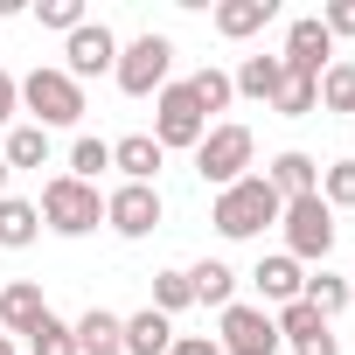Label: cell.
Returning a JSON list of instances; mask_svg holds the SVG:
<instances>
[{"mask_svg":"<svg viewBox=\"0 0 355 355\" xmlns=\"http://www.w3.org/2000/svg\"><path fill=\"white\" fill-rule=\"evenodd\" d=\"M160 139L153 132H125V139H112V167L125 174V182H139V189H153V174H160Z\"/></svg>","mask_w":355,"mask_h":355,"instance_id":"cell-16","label":"cell"},{"mask_svg":"<svg viewBox=\"0 0 355 355\" xmlns=\"http://www.w3.org/2000/svg\"><path fill=\"white\" fill-rule=\"evenodd\" d=\"M21 112H28V125H42V132L77 125V119H84V84L63 77L56 63H35V70L21 77Z\"/></svg>","mask_w":355,"mask_h":355,"instance_id":"cell-2","label":"cell"},{"mask_svg":"<svg viewBox=\"0 0 355 355\" xmlns=\"http://www.w3.org/2000/svg\"><path fill=\"white\" fill-rule=\"evenodd\" d=\"M105 223L125 237V244H139V237H153L160 230V189H139V182H119L112 196H105Z\"/></svg>","mask_w":355,"mask_h":355,"instance_id":"cell-10","label":"cell"},{"mask_svg":"<svg viewBox=\"0 0 355 355\" xmlns=\"http://www.w3.org/2000/svg\"><path fill=\"white\" fill-rule=\"evenodd\" d=\"M251 160H258V139H251V125H237V119L209 125V132H202V146H196V174H202L216 196H223L230 182H244Z\"/></svg>","mask_w":355,"mask_h":355,"instance_id":"cell-4","label":"cell"},{"mask_svg":"<svg viewBox=\"0 0 355 355\" xmlns=\"http://www.w3.org/2000/svg\"><path fill=\"white\" fill-rule=\"evenodd\" d=\"M189 293H196V306H230L237 300V272L223 265V258H202V265H189Z\"/></svg>","mask_w":355,"mask_h":355,"instance_id":"cell-19","label":"cell"},{"mask_svg":"<svg viewBox=\"0 0 355 355\" xmlns=\"http://www.w3.org/2000/svg\"><path fill=\"white\" fill-rule=\"evenodd\" d=\"M0 355H21V348H15V341H8V334H0Z\"/></svg>","mask_w":355,"mask_h":355,"instance_id":"cell-37","label":"cell"},{"mask_svg":"<svg viewBox=\"0 0 355 355\" xmlns=\"http://www.w3.org/2000/svg\"><path fill=\"white\" fill-rule=\"evenodd\" d=\"M119 320H125V313H112V306H84V313L70 320V334H77L84 355H98V348H119Z\"/></svg>","mask_w":355,"mask_h":355,"instance_id":"cell-25","label":"cell"},{"mask_svg":"<svg viewBox=\"0 0 355 355\" xmlns=\"http://www.w3.org/2000/svg\"><path fill=\"white\" fill-rule=\"evenodd\" d=\"M119 348H125V355H167V348H174V320L153 313V306H139V313L119 320Z\"/></svg>","mask_w":355,"mask_h":355,"instance_id":"cell-15","label":"cell"},{"mask_svg":"<svg viewBox=\"0 0 355 355\" xmlns=\"http://www.w3.org/2000/svg\"><path fill=\"white\" fill-rule=\"evenodd\" d=\"M279 230H286V258L293 265H327V251H334V209L320 196L286 202L279 209Z\"/></svg>","mask_w":355,"mask_h":355,"instance_id":"cell-6","label":"cell"},{"mask_svg":"<svg viewBox=\"0 0 355 355\" xmlns=\"http://www.w3.org/2000/svg\"><path fill=\"white\" fill-rule=\"evenodd\" d=\"M279 77H286V63H279V56H244V63L230 70V91H237V98H251V105H272Z\"/></svg>","mask_w":355,"mask_h":355,"instance_id":"cell-18","label":"cell"},{"mask_svg":"<svg viewBox=\"0 0 355 355\" xmlns=\"http://www.w3.org/2000/svg\"><path fill=\"white\" fill-rule=\"evenodd\" d=\"M167 355H223V348H216V334H174Z\"/></svg>","mask_w":355,"mask_h":355,"instance_id":"cell-35","label":"cell"},{"mask_svg":"<svg viewBox=\"0 0 355 355\" xmlns=\"http://www.w3.org/2000/svg\"><path fill=\"white\" fill-rule=\"evenodd\" d=\"M42 320H49V300H42V286H35V279L0 286V334H8V341H28Z\"/></svg>","mask_w":355,"mask_h":355,"instance_id":"cell-12","label":"cell"},{"mask_svg":"<svg viewBox=\"0 0 355 355\" xmlns=\"http://www.w3.org/2000/svg\"><path fill=\"white\" fill-rule=\"evenodd\" d=\"M15 112H21V77H15V70H0V132L15 125Z\"/></svg>","mask_w":355,"mask_h":355,"instance_id":"cell-34","label":"cell"},{"mask_svg":"<svg viewBox=\"0 0 355 355\" xmlns=\"http://www.w3.org/2000/svg\"><path fill=\"white\" fill-rule=\"evenodd\" d=\"M42 28H56V35H77L84 28V0H35V8H28Z\"/></svg>","mask_w":355,"mask_h":355,"instance_id":"cell-32","label":"cell"},{"mask_svg":"<svg viewBox=\"0 0 355 355\" xmlns=\"http://www.w3.org/2000/svg\"><path fill=\"white\" fill-rule=\"evenodd\" d=\"M105 167H112V139H91V132H84V139L70 146V182H91V189H98Z\"/></svg>","mask_w":355,"mask_h":355,"instance_id":"cell-28","label":"cell"},{"mask_svg":"<svg viewBox=\"0 0 355 355\" xmlns=\"http://www.w3.org/2000/svg\"><path fill=\"white\" fill-rule=\"evenodd\" d=\"M28 355H84V348H77L70 320H56V313H49V320H42V327L28 334Z\"/></svg>","mask_w":355,"mask_h":355,"instance_id":"cell-31","label":"cell"},{"mask_svg":"<svg viewBox=\"0 0 355 355\" xmlns=\"http://www.w3.org/2000/svg\"><path fill=\"white\" fill-rule=\"evenodd\" d=\"M272 112H279V119H313V112H320V77L286 70V77H279V91H272Z\"/></svg>","mask_w":355,"mask_h":355,"instance_id":"cell-21","label":"cell"},{"mask_svg":"<svg viewBox=\"0 0 355 355\" xmlns=\"http://www.w3.org/2000/svg\"><path fill=\"white\" fill-rule=\"evenodd\" d=\"M320 28L341 42V35H355V0H327V8H320Z\"/></svg>","mask_w":355,"mask_h":355,"instance_id":"cell-33","label":"cell"},{"mask_svg":"<svg viewBox=\"0 0 355 355\" xmlns=\"http://www.w3.org/2000/svg\"><path fill=\"white\" fill-rule=\"evenodd\" d=\"M216 348H223V355H279L286 341H279V327H272V313H265V306L230 300V306L216 313Z\"/></svg>","mask_w":355,"mask_h":355,"instance_id":"cell-7","label":"cell"},{"mask_svg":"<svg viewBox=\"0 0 355 355\" xmlns=\"http://www.w3.org/2000/svg\"><path fill=\"white\" fill-rule=\"evenodd\" d=\"M320 112H355V63L348 56H334L320 70Z\"/></svg>","mask_w":355,"mask_h":355,"instance_id":"cell-27","label":"cell"},{"mask_svg":"<svg viewBox=\"0 0 355 355\" xmlns=\"http://www.w3.org/2000/svg\"><path fill=\"white\" fill-rule=\"evenodd\" d=\"M98 355H125V348H98Z\"/></svg>","mask_w":355,"mask_h":355,"instance_id":"cell-40","label":"cell"},{"mask_svg":"<svg viewBox=\"0 0 355 355\" xmlns=\"http://www.w3.org/2000/svg\"><path fill=\"white\" fill-rule=\"evenodd\" d=\"M300 300H306L320 320H334V313H348V279H341V272H327V265H313V272H306V286H300Z\"/></svg>","mask_w":355,"mask_h":355,"instance_id":"cell-22","label":"cell"},{"mask_svg":"<svg viewBox=\"0 0 355 355\" xmlns=\"http://www.w3.org/2000/svg\"><path fill=\"white\" fill-rule=\"evenodd\" d=\"M279 196H272V182L265 174H244V182H230L216 202H209V223H216V237H230V244H251V237H265L272 223H279Z\"/></svg>","mask_w":355,"mask_h":355,"instance_id":"cell-1","label":"cell"},{"mask_svg":"<svg viewBox=\"0 0 355 355\" xmlns=\"http://www.w3.org/2000/svg\"><path fill=\"white\" fill-rule=\"evenodd\" d=\"M272 15H279V0H216V15H209V21H216L223 42H244V35H258Z\"/></svg>","mask_w":355,"mask_h":355,"instance_id":"cell-17","label":"cell"},{"mask_svg":"<svg viewBox=\"0 0 355 355\" xmlns=\"http://www.w3.org/2000/svg\"><path fill=\"white\" fill-rule=\"evenodd\" d=\"M320 202L327 209H355V160H327L320 167Z\"/></svg>","mask_w":355,"mask_h":355,"instance_id":"cell-29","label":"cell"},{"mask_svg":"<svg viewBox=\"0 0 355 355\" xmlns=\"http://www.w3.org/2000/svg\"><path fill=\"white\" fill-rule=\"evenodd\" d=\"M189 98L202 105V119H209V112H230V105H237V91H230V70H216V63H202V70L189 77Z\"/></svg>","mask_w":355,"mask_h":355,"instance_id":"cell-26","label":"cell"},{"mask_svg":"<svg viewBox=\"0 0 355 355\" xmlns=\"http://www.w3.org/2000/svg\"><path fill=\"white\" fill-rule=\"evenodd\" d=\"M42 237V209L21 196H0V251H28Z\"/></svg>","mask_w":355,"mask_h":355,"instance_id":"cell-20","label":"cell"},{"mask_svg":"<svg viewBox=\"0 0 355 355\" xmlns=\"http://www.w3.org/2000/svg\"><path fill=\"white\" fill-rule=\"evenodd\" d=\"M251 286H258V300H265V313H272V306H286V300H300V286H306V265H293L286 251H272V258H258V272H251Z\"/></svg>","mask_w":355,"mask_h":355,"instance_id":"cell-14","label":"cell"},{"mask_svg":"<svg viewBox=\"0 0 355 355\" xmlns=\"http://www.w3.org/2000/svg\"><path fill=\"white\" fill-rule=\"evenodd\" d=\"M348 306H355V272H348Z\"/></svg>","mask_w":355,"mask_h":355,"instance_id":"cell-39","label":"cell"},{"mask_svg":"<svg viewBox=\"0 0 355 355\" xmlns=\"http://www.w3.org/2000/svg\"><path fill=\"white\" fill-rule=\"evenodd\" d=\"M272 327H279V341L286 348H300V341H313V334H327L334 320H320L306 300H286V306H272Z\"/></svg>","mask_w":355,"mask_h":355,"instance_id":"cell-24","label":"cell"},{"mask_svg":"<svg viewBox=\"0 0 355 355\" xmlns=\"http://www.w3.org/2000/svg\"><path fill=\"white\" fill-rule=\"evenodd\" d=\"M182 306H196V293H189V272H153V313H182Z\"/></svg>","mask_w":355,"mask_h":355,"instance_id":"cell-30","label":"cell"},{"mask_svg":"<svg viewBox=\"0 0 355 355\" xmlns=\"http://www.w3.org/2000/svg\"><path fill=\"white\" fill-rule=\"evenodd\" d=\"M63 77H77V84H91V77H105V70H119V35L105 28V21H84L77 35H63V63H56Z\"/></svg>","mask_w":355,"mask_h":355,"instance_id":"cell-9","label":"cell"},{"mask_svg":"<svg viewBox=\"0 0 355 355\" xmlns=\"http://www.w3.org/2000/svg\"><path fill=\"white\" fill-rule=\"evenodd\" d=\"M202 132H209V119H202V105L189 98V84H167L160 98H153V139H160V153L167 146H202Z\"/></svg>","mask_w":355,"mask_h":355,"instance_id":"cell-8","label":"cell"},{"mask_svg":"<svg viewBox=\"0 0 355 355\" xmlns=\"http://www.w3.org/2000/svg\"><path fill=\"white\" fill-rule=\"evenodd\" d=\"M0 196H8V160H0Z\"/></svg>","mask_w":355,"mask_h":355,"instance_id":"cell-38","label":"cell"},{"mask_svg":"<svg viewBox=\"0 0 355 355\" xmlns=\"http://www.w3.org/2000/svg\"><path fill=\"white\" fill-rule=\"evenodd\" d=\"M35 209H42V230H56V237H91L105 223V196L91 182H70V174H49Z\"/></svg>","mask_w":355,"mask_h":355,"instance_id":"cell-3","label":"cell"},{"mask_svg":"<svg viewBox=\"0 0 355 355\" xmlns=\"http://www.w3.org/2000/svg\"><path fill=\"white\" fill-rule=\"evenodd\" d=\"M265 182H272V196H279V202H300V196H320V160H313V153H300V146H286V153H272V167H265Z\"/></svg>","mask_w":355,"mask_h":355,"instance_id":"cell-13","label":"cell"},{"mask_svg":"<svg viewBox=\"0 0 355 355\" xmlns=\"http://www.w3.org/2000/svg\"><path fill=\"white\" fill-rule=\"evenodd\" d=\"M167 70H174V42L160 35V28H146V35H132L125 49H119V91L125 98H160L167 91Z\"/></svg>","mask_w":355,"mask_h":355,"instance_id":"cell-5","label":"cell"},{"mask_svg":"<svg viewBox=\"0 0 355 355\" xmlns=\"http://www.w3.org/2000/svg\"><path fill=\"white\" fill-rule=\"evenodd\" d=\"M293 355H341V341H334V327H327V334H313V341H300Z\"/></svg>","mask_w":355,"mask_h":355,"instance_id":"cell-36","label":"cell"},{"mask_svg":"<svg viewBox=\"0 0 355 355\" xmlns=\"http://www.w3.org/2000/svg\"><path fill=\"white\" fill-rule=\"evenodd\" d=\"M0 160H8V174H15V167H49V132H42V125H8Z\"/></svg>","mask_w":355,"mask_h":355,"instance_id":"cell-23","label":"cell"},{"mask_svg":"<svg viewBox=\"0 0 355 355\" xmlns=\"http://www.w3.org/2000/svg\"><path fill=\"white\" fill-rule=\"evenodd\" d=\"M279 63H286V70H300V77H320V70L334 63V35L320 28V15H300V21L286 28V49H279Z\"/></svg>","mask_w":355,"mask_h":355,"instance_id":"cell-11","label":"cell"}]
</instances>
